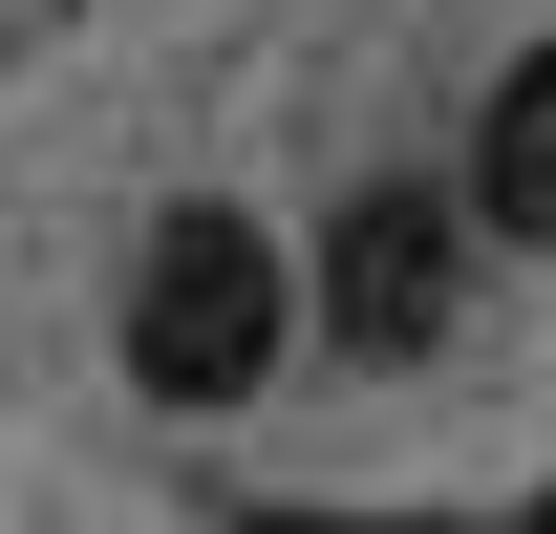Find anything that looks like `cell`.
<instances>
[{
  "label": "cell",
  "mask_w": 556,
  "mask_h": 534,
  "mask_svg": "<svg viewBox=\"0 0 556 534\" xmlns=\"http://www.w3.org/2000/svg\"><path fill=\"white\" fill-rule=\"evenodd\" d=\"M514 534H556V492H535V513H514Z\"/></svg>",
  "instance_id": "cell-5"
},
{
  "label": "cell",
  "mask_w": 556,
  "mask_h": 534,
  "mask_svg": "<svg viewBox=\"0 0 556 534\" xmlns=\"http://www.w3.org/2000/svg\"><path fill=\"white\" fill-rule=\"evenodd\" d=\"M236 534H471V513H236Z\"/></svg>",
  "instance_id": "cell-4"
},
{
  "label": "cell",
  "mask_w": 556,
  "mask_h": 534,
  "mask_svg": "<svg viewBox=\"0 0 556 534\" xmlns=\"http://www.w3.org/2000/svg\"><path fill=\"white\" fill-rule=\"evenodd\" d=\"M108 364H129V406H172V428L257 406L278 364H300V257H278V214H236V193H172V214L129 236Z\"/></svg>",
  "instance_id": "cell-1"
},
{
  "label": "cell",
  "mask_w": 556,
  "mask_h": 534,
  "mask_svg": "<svg viewBox=\"0 0 556 534\" xmlns=\"http://www.w3.org/2000/svg\"><path fill=\"white\" fill-rule=\"evenodd\" d=\"M471 193H428V171H364L321 214V257H300V342H343V364H428V342L471 321Z\"/></svg>",
  "instance_id": "cell-2"
},
{
  "label": "cell",
  "mask_w": 556,
  "mask_h": 534,
  "mask_svg": "<svg viewBox=\"0 0 556 534\" xmlns=\"http://www.w3.org/2000/svg\"><path fill=\"white\" fill-rule=\"evenodd\" d=\"M471 236H514V257H556V43H514L492 65V107H471Z\"/></svg>",
  "instance_id": "cell-3"
}]
</instances>
